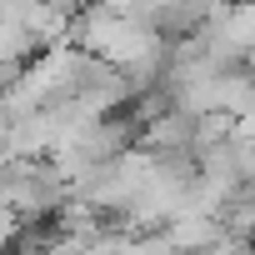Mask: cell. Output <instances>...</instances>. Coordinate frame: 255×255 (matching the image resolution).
<instances>
[{
  "label": "cell",
  "instance_id": "2",
  "mask_svg": "<svg viewBox=\"0 0 255 255\" xmlns=\"http://www.w3.org/2000/svg\"><path fill=\"white\" fill-rule=\"evenodd\" d=\"M160 235H165L180 255H200V250H210V245L225 240L220 215H200V210H180V215H170V220L160 225Z\"/></svg>",
  "mask_w": 255,
  "mask_h": 255
},
{
  "label": "cell",
  "instance_id": "1",
  "mask_svg": "<svg viewBox=\"0 0 255 255\" xmlns=\"http://www.w3.org/2000/svg\"><path fill=\"white\" fill-rule=\"evenodd\" d=\"M190 140H195V110L185 105H165L135 130V150L145 155H190Z\"/></svg>",
  "mask_w": 255,
  "mask_h": 255
},
{
  "label": "cell",
  "instance_id": "3",
  "mask_svg": "<svg viewBox=\"0 0 255 255\" xmlns=\"http://www.w3.org/2000/svg\"><path fill=\"white\" fill-rule=\"evenodd\" d=\"M50 10H60V15H75V10H85V5H95V0H45Z\"/></svg>",
  "mask_w": 255,
  "mask_h": 255
}]
</instances>
